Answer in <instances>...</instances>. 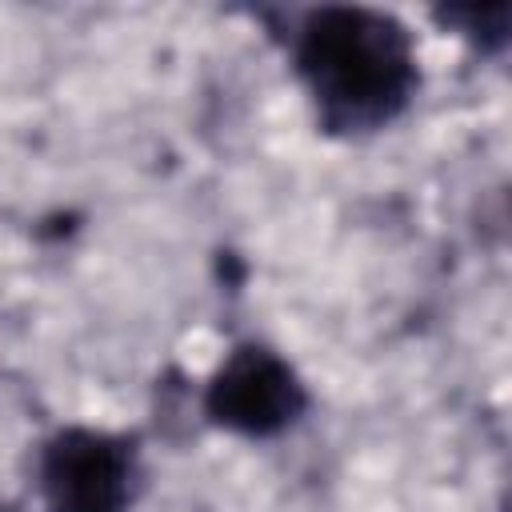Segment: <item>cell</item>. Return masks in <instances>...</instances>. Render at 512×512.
<instances>
[{
    "instance_id": "4",
    "label": "cell",
    "mask_w": 512,
    "mask_h": 512,
    "mask_svg": "<svg viewBox=\"0 0 512 512\" xmlns=\"http://www.w3.org/2000/svg\"><path fill=\"white\" fill-rule=\"evenodd\" d=\"M436 16L448 28H456L460 36H468V40H476L484 48H496V44L508 40V16H512V8L508 4H492V8L480 12L476 4H468V8H440Z\"/></svg>"
},
{
    "instance_id": "2",
    "label": "cell",
    "mask_w": 512,
    "mask_h": 512,
    "mask_svg": "<svg viewBox=\"0 0 512 512\" xmlns=\"http://www.w3.org/2000/svg\"><path fill=\"white\" fill-rule=\"evenodd\" d=\"M136 480V440L108 428H60L40 444L36 456L44 512H128L136 500Z\"/></svg>"
},
{
    "instance_id": "1",
    "label": "cell",
    "mask_w": 512,
    "mask_h": 512,
    "mask_svg": "<svg viewBox=\"0 0 512 512\" xmlns=\"http://www.w3.org/2000/svg\"><path fill=\"white\" fill-rule=\"evenodd\" d=\"M288 52L316 124L332 136H368L388 128L408 112L420 88L416 40L380 8H308L292 24Z\"/></svg>"
},
{
    "instance_id": "3",
    "label": "cell",
    "mask_w": 512,
    "mask_h": 512,
    "mask_svg": "<svg viewBox=\"0 0 512 512\" xmlns=\"http://www.w3.org/2000/svg\"><path fill=\"white\" fill-rule=\"evenodd\" d=\"M308 412L300 372L268 344H236L204 384V416L244 440H272Z\"/></svg>"
}]
</instances>
